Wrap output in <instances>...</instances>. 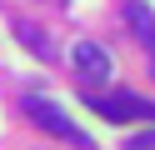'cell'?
I'll return each mask as SVG.
<instances>
[{
	"instance_id": "6da1fadb",
	"label": "cell",
	"mask_w": 155,
	"mask_h": 150,
	"mask_svg": "<svg viewBox=\"0 0 155 150\" xmlns=\"http://www.w3.org/2000/svg\"><path fill=\"white\" fill-rule=\"evenodd\" d=\"M25 115L35 120L40 130H50V135H60V140H70L75 150H95V140L85 135V130H75V120L65 115V110H55L50 100H40V95H25Z\"/></svg>"
},
{
	"instance_id": "7a4b0ae2",
	"label": "cell",
	"mask_w": 155,
	"mask_h": 150,
	"mask_svg": "<svg viewBox=\"0 0 155 150\" xmlns=\"http://www.w3.org/2000/svg\"><path fill=\"white\" fill-rule=\"evenodd\" d=\"M85 105L90 110H100L105 120H155V105H145V100H135V95H95V90H85Z\"/></svg>"
},
{
	"instance_id": "3957f363",
	"label": "cell",
	"mask_w": 155,
	"mask_h": 150,
	"mask_svg": "<svg viewBox=\"0 0 155 150\" xmlns=\"http://www.w3.org/2000/svg\"><path fill=\"white\" fill-rule=\"evenodd\" d=\"M70 60H75V70H80L85 85H100V80L110 75V55H105V45H95V40H80V45L70 50Z\"/></svg>"
},
{
	"instance_id": "277c9868",
	"label": "cell",
	"mask_w": 155,
	"mask_h": 150,
	"mask_svg": "<svg viewBox=\"0 0 155 150\" xmlns=\"http://www.w3.org/2000/svg\"><path fill=\"white\" fill-rule=\"evenodd\" d=\"M125 20H130V30H135V40H140L145 50L155 55V10L145 5V0H135L130 10H125Z\"/></svg>"
},
{
	"instance_id": "5b68a950",
	"label": "cell",
	"mask_w": 155,
	"mask_h": 150,
	"mask_svg": "<svg viewBox=\"0 0 155 150\" xmlns=\"http://www.w3.org/2000/svg\"><path fill=\"white\" fill-rule=\"evenodd\" d=\"M15 40H25V45H30L40 60H55V45H50V35H45L40 25H30V20H15Z\"/></svg>"
},
{
	"instance_id": "8992f818",
	"label": "cell",
	"mask_w": 155,
	"mask_h": 150,
	"mask_svg": "<svg viewBox=\"0 0 155 150\" xmlns=\"http://www.w3.org/2000/svg\"><path fill=\"white\" fill-rule=\"evenodd\" d=\"M125 150H155V130H140V135L125 140Z\"/></svg>"
}]
</instances>
